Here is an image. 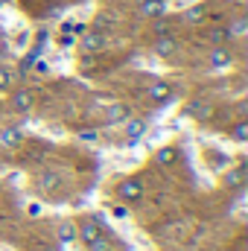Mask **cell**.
Listing matches in <instances>:
<instances>
[{
  "instance_id": "6da1fadb",
  "label": "cell",
  "mask_w": 248,
  "mask_h": 251,
  "mask_svg": "<svg viewBox=\"0 0 248 251\" xmlns=\"http://www.w3.org/2000/svg\"><path fill=\"white\" fill-rule=\"evenodd\" d=\"M76 44H79L82 53L94 56V53H102V50L108 47V35L99 32V29H85L82 35H76Z\"/></svg>"
},
{
  "instance_id": "7a4b0ae2",
  "label": "cell",
  "mask_w": 248,
  "mask_h": 251,
  "mask_svg": "<svg viewBox=\"0 0 248 251\" xmlns=\"http://www.w3.org/2000/svg\"><path fill=\"white\" fill-rule=\"evenodd\" d=\"M178 38L173 35V32H164V35H155V41H152V53L158 56V59H173L175 53H178Z\"/></svg>"
},
{
  "instance_id": "3957f363",
  "label": "cell",
  "mask_w": 248,
  "mask_h": 251,
  "mask_svg": "<svg viewBox=\"0 0 248 251\" xmlns=\"http://www.w3.org/2000/svg\"><path fill=\"white\" fill-rule=\"evenodd\" d=\"M97 237H102V225H99V219H97V216L82 219V222L76 225V240H82L85 246H88V243H94Z\"/></svg>"
},
{
  "instance_id": "277c9868",
  "label": "cell",
  "mask_w": 248,
  "mask_h": 251,
  "mask_svg": "<svg viewBox=\"0 0 248 251\" xmlns=\"http://www.w3.org/2000/svg\"><path fill=\"white\" fill-rule=\"evenodd\" d=\"M117 196L123 199V201H137L140 196H143V184H140V178H125L117 184Z\"/></svg>"
},
{
  "instance_id": "5b68a950",
  "label": "cell",
  "mask_w": 248,
  "mask_h": 251,
  "mask_svg": "<svg viewBox=\"0 0 248 251\" xmlns=\"http://www.w3.org/2000/svg\"><path fill=\"white\" fill-rule=\"evenodd\" d=\"M131 117V108L125 105V102H111L108 108H105V123L108 126H120V123H125Z\"/></svg>"
},
{
  "instance_id": "8992f818",
  "label": "cell",
  "mask_w": 248,
  "mask_h": 251,
  "mask_svg": "<svg viewBox=\"0 0 248 251\" xmlns=\"http://www.w3.org/2000/svg\"><path fill=\"white\" fill-rule=\"evenodd\" d=\"M32 105H35V94H32L29 88H21V91L12 94V108H15L18 114H26Z\"/></svg>"
},
{
  "instance_id": "52a82bcc",
  "label": "cell",
  "mask_w": 248,
  "mask_h": 251,
  "mask_svg": "<svg viewBox=\"0 0 248 251\" xmlns=\"http://www.w3.org/2000/svg\"><path fill=\"white\" fill-rule=\"evenodd\" d=\"M167 9H170V6H167V0H143L137 12H140L143 18H149V21H152V18H161V15H167Z\"/></svg>"
},
{
  "instance_id": "ba28073f",
  "label": "cell",
  "mask_w": 248,
  "mask_h": 251,
  "mask_svg": "<svg viewBox=\"0 0 248 251\" xmlns=\"http://www.w3.org/2000/svg\"><path fill=\"white\" fill-rule=\"evenodd\" d=\"M21 140H24V131L21 128H15V126L0 128V146L3 149H15V146H21Z\"/></svg>"
},
{
  "instance_id": "9c48e42d",
  "label": "cell",
  "mask_w": 248,
  "mask_h": 251,
  "mask_svg": "<svg viewBox=\"0 0 248 251\" xmlns=\"http://www.w3.org/2000/svg\"><path fill=\"white\" fill-rule=\"evenodd\" d=\"M231 64H234V53L225 50V44H222V47H213V53H210V67L225 70V67H231Z\"/></svg>"
},
{
  "instance_id": "30bf717a",
  "label": "cell",
  "mask_w": 248,
  "mask_h": 251,
  "mask_svg": "<svg viewBox=\"0 0 248 251\" xmlns=\"http://www.w3.org/2000/svg\"><path fill=\"white\" fill-rule=\"evenodd\" d=\"M143 134H146V120H137V117H134V120H125V140H128L131 146H134Z\"/></svg>"
},
{
  "instance_id": "8fae6325",
  "label": "cell",
  "mask_w": 248,
  "mask_h": 251,
  "mask_svg": "<svg viewBox=\"0 0 248 251\" xmlns=\"http://www.w3.org/2000/svg\"><path fill=\"white\" fill-rule=\"evenodd\" d=\"M207 41H210L213 47H222L225 41H231L228 26H225V24H213V26H207Z\"/></svg>"
},
{
  "instance_id": "7c38bea8",
  "label": "cell",
  "mask_w": 248,
  "mask_h": 251,
  "mask_svg": "<svg viewBox=\"0 0 248 251\" xmlns=\"http://www.w3.org/2000/svg\"><path fill=\"white\" fill-rule=\"evenodd\" d=\"M243 181H246V170H243V167H237V170H228V173L222 176V184H225L228 190L243 187Z\"/></svg>"
},
{
  "instance_id": "4fadbf2b",
  "label": "cell",
  "mask_w": 248,
  "mask_h": 251,
  "mask_svg": "<svg viewBox=\"0 0 248 251\" xmlns=\"http://www.w3.org/2000/svg\"><path fill=\"white\" fill-rule=\"evenodd\" d=\"M225 26H228V35H231V38H243L248 32V18L246 15H237V18H234L231 24H225Z\"/></svg>"
},
{
  "instance_id": "5bb4252c",
  "label": "cell",
  "mask_w": 248,
  "mask_h": 251,
  "mask_svg": "<svg viewBox=\"0 0 248 251\" xmlns=\"http://www.w3.org/2000/svg\"><path fill=\"white\" fill-rule=\"evenodd\" d=\"M175 158H178V149H175V146H161V149L155 152V164H161V167L175 164Z\"/></svg>"
},
{
  "instance_id": "9a60e30c",
  "label": "cell",
  "mask_w": 248,
  "mask_h": 251,
  "mask_svg": "<svg viewBox=\"0 0 248 251\" xmlns=\"http://www.w3.org/2000/svg\"><path fill=\"white\" fill-rule=\"evenodd\" d=\"M59 243H64V246H70V243H76V222H70V219H64L62 225H59Z\"/></svg>"
},
{
  "instance_id": "2e32d148",
  "label": "cell",
  "mask_w": 248,
  "mask_h": 251,
  "mask_svg": "<svg viewBox=\"0 0 248 251\" xmlns=\"http://www.w3.org/2000/svg\"><path fill=\"white\" fill-rule=\"evenodd\" d=\"M35 184H38V190H41V193H50V190H56V187H59V173H41Z\"/></svg>"
},
{
  "instance_id": "e0dca14e",
  "label": "cell",
  "mask_w": 248,
  "mask_h": 251,
  "mask_svg": "<svg viewBox=\"0 0 248 251\" xmlns=\"http://www.w3.org/2000/svg\"><path fill=\"white\" fill-rule=\"evenodd\" d=\"M149 97H152L155 102L170 100V85H167V82H152V85H149Z\"/></svg>"
},
{
  "instance_id": "ac0fdd59",
  "label": "cell",
  "mask_w": 248,
  "mask_h": 251,
  "mask_svg": "<svg viewBox=\"0 0 248 251\" xmlns=\"http://www.w3.org/2000/svg\"><path fill=\"white\" fill-rule=\"evenodd\" d=\"M231 137H234L237 143H246V140H248V123H246V120H240V123L231 128Z\"/></svg>"
},
{
  "instance_id": "d6986e66",
  "label": "cell",
  "mask_w": 248,
  "mask_h": 251,
  "mask_svg": "<svg viewBox=\"0 0 248 251\" xmlns=\"http://www.w3.org/2000/svg\"><path fill=\"white\" fill-rule=\"evenodd\" d=\"M201 18H204V12H201L198 6H193V9H187V12H184V18H181V21L190 24V26H196V24H201Z\"/></svg>"
},
{
  "instance_id": "ffe728a7",
  "label": "cell",
  "mask_w": 248,
  "mask_h": 251,
  "mask_svg": "<svg viewBox=\"0 0 248 251\" xmlns=\"http://www.w3.org/2000/svg\"><path fill=\"white\" fill-rule=\"evenodd\" d=\"M88 249H91V251H111V243H108V240H105V234H102V237H97L94 243H88Z\"/></svg>"
},
{
  "instance_id": "44dd1931",
  "label": "cell",
  "mask_w": 248,
  "mask_h": 251,
  "mask_svg": "<svg viewBox=\"0 0 248 251\" xmlns=\"http://www.w3.org/2000/svg\"><path fill=\"white\" fill-rule=\"evenodd\" d=\"M56 44L67 50V47H73V44H76V35H73V32H64V35L59 32V35H56Z\"/></svg>"
},
{
  "instance_id": "7402d4cb",
  "label": "cell",
  "mask_w": 248,
  "mask_h": 251,
  "mask_svg": "<svg viewBox=\"0 0 248 251\" xmlns=\"http://www.w3.org/2000/svg\"><path fill=\"white\" fill-rule=\"evenodd\" d=\"M9 85H12V73H9V67H3V64H0V94H3V91H9Z\"/></svg>"
},
{
  "instance_id": "603a6c76",
  "label": "cell",
  "mask_w": 248,
  "mask_h": 251,
  "mask_svg": "<svg viewBox=\"0 0 248 251\" xmlns=\"http://www.w3.org/2000/svg\"><path fill=\"white\" fill-rule=\"evenodd\" d=\"M193 114L201 117V120H207L210 117V105H193Z\"/></svg>"
},
{
  "instance_id": "cb8c5ba5",
  "label": "cell",
  "mask_w": 248,
  "mask_h": 251,
  "mask_svg": "<svg viewBox=\"0 0 248 251\" xmlns=\"http://www.w3.org/2000/svg\"><path fill=\"white\" fill-rule=\"evenodd\" d=\"M79 137H82V140H88V143H94V140H97V131H82Z\"/></svg>"
}]
</instances>
